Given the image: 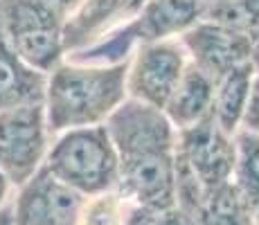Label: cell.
Returning <instances> with one entry per match:
<instances>
[{
    "mask_svg": "<svg viewBox=\"0 0 259 225\" xmlns=\"http://www.w3.org/2000/svg\"><path fill=\"white\" fill-rule=\"evenodd\" d=\"M119 160L117 192L136 209L176 207L178 131L158 108L126 99L106 122Z\"/></svg>",
    "mask_w": 259,
    "mask_h": 225,
    "instance_id": "cell-1",
    "label": "cell"
},
{
    "mask_svg": "<svg viewBox=\"0 0 259 225\" xmlns=\"http://www.w3.org/2000/svg\"><path fill=\"white\" fill-rule=\"evenodd\" d=\"M126 63L117 66H88L63 59L48 74L46 108L48 128L61 135L74 128L102 126L128 99Z\"/></svg>",
    "mask_w": 259,
    "mask_h": 225,
    "instance_id": "cell-2",
    "label": "cell"
},
{
    "mask_svg": "<svg viewBox=\"0 0 259 225\" xmlns=\"http://www.w3.org/2000/svg\"><path fill=\"white\" fill-rule=\"evenodd\" d=\"M203 16V0H144L133 21L91 48L66 57L72 63L117 66L126 63L140 45L181 38Z\"/></svg>",
    "mask_w": 259,
    "mask_h": 225,
    "instance_id": "cell-3",
    "label": "cell"
},
{
    "mask_svg": "<svg viewBox=\"0 0 259 225\" xmlns=\"http://www.w3.org/2000/svg\"><path fill=\"white\" fill-rule=\"evenodd\" d=\"M43 167L83 198L117 187L119 160L106 124L54 135Z\"/></svg>",
    "mask_w": 259,
    "mask_h": 225,
    "instance_id": "cell-4",
    "label": "cell"
},
{
    "mask_svg": "<svg viewBox=\"0 0 259 225\" xmlns=\"http://www.w3.org/2000/svg\"><path fill=\"white\" fill-rule=\"evenodd\" d=\"M66 16L50 0H0V32L32 68L50 74L66 59Z\"/></svg>",
    "mask_w": 259,
    "mask_h": 225,
    "instance_id": "cell-5",
    "label": "cell"
},
{
    "mask_svg": "<svg viewBox=\"0 0 259 225\" xmlns=\"http://www.w3.org/2000/svg\"><path fill=\"white\" fill-rule=\"evenodd\" d=\"M48 117L43 104L9 108L0 113V173L21 187L46 162L50 151Z\"/></svg>",
    "mask_w": 259,
    "mask_h": 225,
    "instance_id": "cell-6",
    "label": "cell"
},
{
    "mask_svg": "<svg viewBox=\"0 0 259 225\" xmlns=\"http://www.w3.org/2000/svg\"><path fill=\"white\" fill-rule=\"evenodd\" d=\"M187 63V52L178 38L140 45L131 54L126 68L128 99L162 111Z\"/></svg>",
    "mask_w": 259,
    "mask_h": 225,
    "instance_id": "cell-7",
    "label": "cell"
},
{
    "mask_svg": "<svg viewBox=\"0 0 259 225\" xmlns=\"http://www.w3.org/2000/svg\"><path fill=\"white\" fill-rule=\"evenodd\" d=\"M83 196L41 167L12 198L14 225H74Z\"/></svg>",
    "mask_w": 259,
    "mask_h": 225,
    "instance_id": "cell-8",
    "label": "cell"
},
{
    "mask_svg": "<svg viewBox=\"0 0 259 225\" xmlns=\"http://www.w3.org/2000/svg\"><path fill=\"white\" fill-rule=\"evenodd\" d=\"M178 41L185 48L189 63L210 74L214 81L243 63H252V38L210 21H198Z\"/></svg>",
    "mask_w": 259,
    "mask_h": 225,
    "instance_id": "cell-9",
    "label": "cell"
},
{
    "mask_svg": "<svg viewBox=\"0 0 259 225\" xmlns=\"http://www.w3.org/2000/svg\"><path fill=\"white\" fill-rule=\"evenodd\" d=\"M144 0H83L66 16L63 25V50L66 57L91 48L111 36L119 27L136 18Z\"/></svg>",
    "mask_w": 259,
    "mask_h": 225,
    "instance_id": "cell-10",
    "label": "cell"
},
{
    "mask_svg": "<svg viewBox=\"0 0 259 225\" xmlns=\"http://www.w3.org/2000/svg\"><path fill=\"white\" fill-rule=\"evenodd\" d=\"M214 88H217V81L210 74L198 70L194 63H187L181 81L174 88L171 97L167 99L165 108H162L165 117L171 122L176 131L192 128L198 122L210 117L214 104Z\"/></svg>",
    "mask_w": 259,
    "mask_h": 225,
    "instance_id": "cell-11",
    "label": "cell"
},
{
    "mask_svg": "<svg viewBox=\"0 0 259 225\" xmlns=\"http://www.w3.org/2000/svg\"><path fill=\"white\" fill-rule=\"evenodd\" d=\"M48 74L23 61L0 32V113L9 108L43 104Z\"/></svg>",
    "mask_w": 259,
    "mask_h": 225,
    "instance_id": "cell-12",
    "label": "cell"
},
{
    "mask_svg": "<svg viewBox=\"0 0 259 225\" xmlns=\"http://www.w3.org/2000/svg\"><path fill=\"white\" fill-rule=\"evenodd\" d=\"M255 72V63H243V66L223 74L217 81V88H214V104L210 117L230 138H235L237 131L241 128L243 115H246L248 102H250Z\"/></svg>",
    "mask_w": 259,
    "mask_h": 225,
    "instance_id": "cell-13",
    "label": "cell"
},
{
    "mask_svg": "<svg viewBox=\"0 0 259 225\" xmlns=\"http://www.w3.org/2000/svg\"><path fill=\"white\" fill-rule=\"evenodd\" d=\"M189 218L194 225H252V209L228 183L203 194Z\"/></svg>",
    "mask_w": 259,
    "mask_h": 225,
    "instance_id": "cell-14",
    "label": "cell"
},
{
    "mask_svg": "<svg viewBox=\"0 0 259 225\" xmlns=\"http://www.w3.org/2000/svg\"><path fill=\"white\" fill-rule=\"evenodd\" d=\"M232 185L250 209L259 205V135L246 128L235 135Z\"/></svg>",
    "mask_w": 259,
    "mask_h": 225,
    "instance_id": "cell-15",
    "label": "cell"
},
{
    "mask_svg": "<svg viewBox=\"0 0 259 225\" xmlns=\"http://www.w3.org/2000/svg\"><path fill=\"white\" fill-rule=\"evenodd\" d=\"M201 21L230 27L246 36H259V0H203Z\"/></svg>",
    "mask_w": 259,
    "mask_h": 225,
    "instance_id": "cell-16",
    "label": "cell"
},
{
    "mask_svg": "<svg viewBox=\"0 0 259 225\" xmlns=\"http://www.w3.org/2000/svg\"><path fill=\"white\" fill-rule=\"evenodd\" d=\"M133 209L136 207L117 189H111L83 198L74 225H126Z\"/></svg>",
    "mask_w": 259,
    "mask_h": 225,
    "instance_id": "cell-17",
    "label": "cell"
},
{
    "mask_svg": "<svg viewBox=\"0 0 259 225\" xmlns=\"http://www.w3.org/2000/svg\"><path fill=\"white\" fill-rule=\"evenodd\" d=\"M126 225H194V223L183 209L171 207V209H162V212L133 209Z\"/></svg>",
    "mask_w": 259,
    "mask_h": 225,
    "instance_id": "cell-18",
    "label": "cell"
},
{
    "mask_svg": "<svg viewBox=\"0 0 259 225\" xmlns=\"http://www.w3.org/2000/svg\"><path fill=\"white\" fill-rule=\"evenodd\" d=\"M241 128L246 131H252L259 135V68L255 72V79H252V93H250V102H248L246 115H243Z\"/></svg>",
    "mask_w": 259,
    "mask_h": 225,
    "instance_id": "cell-19",
    "label": "cell"
},
{
    "mask_svg": "<svg viewBox=\"0 0 259 225\" xmlns=\"http://www.w3.org/2000/svg\"><path fill=\"white\" fill-rule=\"evenodd\" d=\"M50 3H52L54 7H57L59 12L63 14V16H68V14L74 12V9H77L79 5L83 3V0H50Z\"/></svg>",
    "mask_w": 259,
    "mask_h": 225,
    "instance_id": "cell-20",
    "label": "cell"
},
{
    "mask_svg": "<svg viewBox=\"0 0 259 225\" xmlns=\"http://www.w3.org/2000/svg\"><path fill=\"white\" fill-rule=\"evenodd\" d=\"M12 189H14L12 183H9V180L5 178L3 173H0V209H3L9 201H12V198H9V196H12Z\"/></svg>",
    "mask_w": 259,
    "mask_h": 225,
    "instance_id": "cell-21",
    "label": "cell"
},
{
    "mask_svg": "<svg viewBox=\"0 0 259 225\" xmlns=\"http://www.w3.org/2000/svg\"><path fill=\"white\" fill-rule=\"evenodd\" d=\"M0 225H14V218H12V201L5 205L0 209Z\"/></svg>",
    "mask_w": 259,
    "mask_h": 225,
    "instance_id": "cell-22",
    "label": "cell"
},
{
    "mask_svg": "<svg viewBox=\"0 0 259 225\" xmlns=\"http://www.w3.org/2000/svg\"><path fill=\"white\" fill-rule=\"evenodd\" d=\"M252 63H255V68H259V36L255 38V50H252Z\"/></svg>",
    "mask_w": 259,
    "mask_h": 225,
    "instance_id": "cell-23",
    "label": "cell"
},
{
    "mask_svg": "<svg viewBox=\"0 0 259 225\" xmlns=\"http://www.w3.org/2000/svg\"><path fill=\"white\" fill-rule=\"evenodd\" d=\"M252 225H259V205L252 207Z\"/></svg>",
    "mask_w": 259,
    "mask_h": 225,
    "instance_id": "cell-24",
    "label": "cell"
}]
</instances>
